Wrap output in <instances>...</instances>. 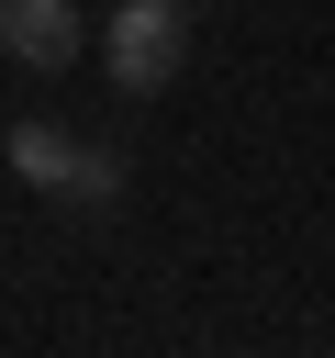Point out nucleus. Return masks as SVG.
<instances>
[{
  "label": "nucleus",
  "instance_id": "f257e3e1",
  "mask_svg": "<svg viewBox=\"0 0 335 358\" xmlns=\"http://www.w3.org/2000/svg\"><path fill=\"white\" fill-rule=\"evenodd\" d=\"M190 67V0H112V90L156 101Z\"/></svg>",
  "mask_w": 335,
  "mask_h": 358
},
{
  "label": "nucleus",
  "instance_id": "f03ea898",
  "mask_svg": "<svg viewBox=\"0 0 335 358\" xmlns=\"http://www.w3.org/2000/svg\"><path fill=\"white\" fill-rule=\"evenodd\" d=\"M78 11H89V0H0V45H11L22 67H78V45H89Z\"/></svg>",
  "mask_w": 335,
  "mask_h": 358
},
{
  "label": "nucleus",
  "instance_id": "7ed1b4c3",
  "mask_svg": "<svg viewBox=\"0 0 335 358\" xmlns=\"http://www.w3.org/2000/svg\"><path fill=\"white\" fill-rule=\"evenodd\" d=\"M11 179L22 190H67V168H78V134H56V123H11Z\"/></svg>",
  "mask_w": 335,
  "mask_h": 358
},
{
  "label": "nucleus",
  "instance_id": "20e7f679",
  "mask_svg": "<svg viewBox=\"0 0 335 358\" xmlns=\"http://www.w3.org/2000/svg\"><path fill=\"white\" fill-rule=\"evenodd\" d=\"M56 201H78V213H100V201H123V157H100V145H78V168H67V190Z\"/></svg>",
  "mask_w": 335,
  "mask_h": 358
},
{
  "label": "nucleus",
  "instance_id": "39448f33",
  "mask_svg": "<svg viewBox=\"0 0 335 358\" xmlns=\"http://www.w3.org/2000/svg\"><path fill=\"white\" fill-rule=\"evenodd\" d=\"M190 11H201V0H190Z\"/></svg>",
  "mask_w": 335,
  "mask_h": 358
}]
</instances>
